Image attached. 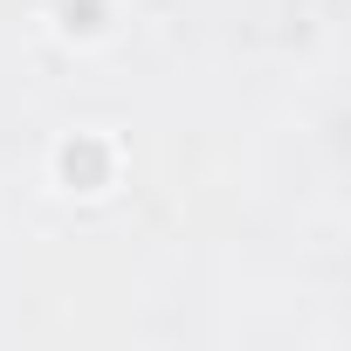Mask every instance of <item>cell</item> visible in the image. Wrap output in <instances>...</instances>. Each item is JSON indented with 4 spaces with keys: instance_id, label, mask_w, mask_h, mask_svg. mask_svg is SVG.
<instances>
[{
    "instance_id": "cell-1",
    "label": "cell",
    "mask_w": 351,
    "mask_h": 351,
    "mask_svg": "<svg viewBox=\"0 0 351 351\" xmlns=\"http://www.w3.org/2000/svg\"><path fill=\"white\" fill-rule=\"evenodd\" d=\"M62 172L83 180V186H97V180H104V152H97V145H69V152H62Z\"/></svg>"
}]
</instances>
